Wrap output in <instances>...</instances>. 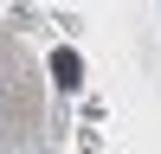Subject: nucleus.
<instances>
[{
	"instance_id": "nucleus-1",
	"label": "nucleus",
	"mask_w": 161,
	"mask_h": 154,
	"mask_svg": "<svg viewBox=\"0 0 161 154\" xmlns=\"http://www.w3.org/2000/svg\"><path fill=\"white\" fill-rule=\"evenodd\" d=\"M52 71H58V84H64V90L84 84V77H77V71H84V64H77V51H58V58H52Z\"/></svg>"
}]
</instances>
